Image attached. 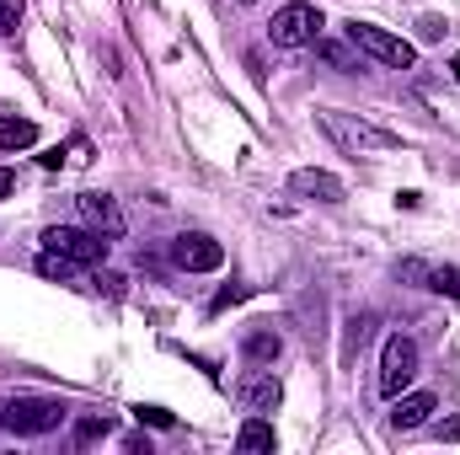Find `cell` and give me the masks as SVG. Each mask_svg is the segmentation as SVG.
Here are the masks:
<instances>
[{"label":"cell","mask_w":460,"mask_h":455,"mask_svg":"<svg viewBox=\"0 0 460 455\" xmlns=\"http://www.w3.org/2000/svg\"><path fill=\"white\" fill-rule=\"evenodd\" d=\"M316 54L332 65V70H358V59H353V49L338 43V38H316Z\"/></svg>","instance_id":"2e32d148"},{"label":"cell","mask_w":460,"mask_h":455,"mask_svg":"<svg viewBox=\"0 0 460 455\" xmlns=\"http://www.w3.org/2000/svg\"><path fill=\"white\" fill-rule=\"evenodd\" d=\"M22 27V0H0V38H11Z\"/></svg>","instance_id":"d6986e66"},{"label":"cell","mask_w":460,"mask_h":455,"mask_svg":"<svg viewBox=\"0 0 460 455\" xmlns=\"http://www.w3.org/2000/svg\"><path fill=\"white\" fill-rule=\"evenodd\" d=\"M32 139H38L32 118H0V150H27Z\"/></svg>","instance_id":"4fadbf2b"},{"label":"cell","mask_w":460,"mask_h":455,"mask_svg":"<svg viewBox=\"0 0 460 455\" xmlns=\"http://www.w3.org/2000/svg\"><path fill=\"white\" fill-rule=\"evenodd\" d=\"M429 290H439V295L460 300V268H429Z\"/></svg>","instance_id":"e0dca14e"},{"label":"cell","mask_w":460,"mask_h":455,"mask_svg":"<svg viewBox=\"0 0 460 455\" xmlns=\"http://www.w3.org/2000/svg\"><path fill=\"white\" fill-rule=\"evenodd\" d=\"M75 434H81V445H92V440H102V434H108V418H81V429H75Z\"/></svg>","instance_id":"44dd1931"},{"label":"cell","mask_w":460,"mask_h":455,"mask_svg":"<svg viewBox=\"0 0 460 455\" xmlns=\"http://www.w3.org/2000/svg\"><path fill=\"white\" fill-rule=\"evenodd\" d=\"M38 273H43V279H54V284H75L81 263H70V257H59V252H43V257H38Z\"/></svg>","instance_id":"5bb4252c"},{"label":"cell","mask_w":460,"mask_h":455,"mask_svg":"<svg viewBox=\"0 0 460 455\" xmlns=\"http://www.w3.org/2000/svg\"><path fill=\"white\" fill-rule=\"evenodd\" d=\"M75 210H81V220L97 230V236H108V241H118L123 236V210H118V199H108V193H81L75 199Z\"/></svg>","instance_id":"ba28073f"},{"label":"cell","mask_w":460,"mask_h":455,"mask_svg":"<svg viewBox=\"0 0 460 455\" xmlns=\"http://www.w3.org/2000/svg\"><path fill=\"white\" fill-rule=\"evenodd\" d=\"M322 129L343 145L348 156H380V150L402 145L391 129H380V123H369V118H358V113H343V108H322Z\"/></svg>","instance_id":"6da1fadb"},{"label":"cell","mask_w":460,"mask_h":455,"mask_svg":"<svg viewBox=\"0 0 460 455\" xmlns=\"http://www.w3.org/2000/svg\"><path fill=\"white\" fill-rule=\"evenodd\" d=\"M241 353H246V364H273V359L284 353V338H279V333H246Z\"/></svg>","instance_id":"7c38bea8"},{"label":"cell","mask_w":460,"mask_h":455,"mask_svg":"<svg viewBox=\"0 0 460 455\" xmlns=\"http://www.w3.org/2000/svg\"><path fill=\"white\" fill-rule=\"evenodd\" d=\"M172 263L188 268V273H215V268L226 263V246H220L215 236H204V230H182V236L172 241Z\"/></svg>","instance_id":"52a82bcc"},{"label":"cell","mask_w":460,"mask_h":455,"mask_svg":"<svg viewBox=\"0 0 460 455\" xmlns=\"http://www.w3.org/2000/svg\"><path fill=\"white\" fill-rule=\"evenodd\" d=\"M65 402L59 397H11L5 407H0V429H11V434H49V429H59L65 424Z\"/></svg>","instance_id":"7a4b0ae2"},{"label":"cell","mask_w":460,"mask_h":455,"mask_svg":"<svg viewBox=\"0 0 460 455\" xmlns=\"http://www.w3.org/2000/svg\"><path fill=\"white\" fill-rule=\"evenodd\" d=\"M391 402H396V407H391V429H402V434H407V429H423L429 413L439 407L434 391H407V397H391Z\"/></svg>","instance_id":"8fae6325"},{"label":"cell","mask_w":460,"mask_h":455,"mask_svg":"<svg viewBox=\"0 0 460 455\" xmlns=\"http://www.w3.org/2000/svg\"><path fill=\"white\" fill-rule=\"evenodd\" d=\"M241 5H252V0H241Z\"/></svg>","instance_id":"cb8c5ba5"},{"label":"cell","mask_w":460,"mask_h":455,"mask_svg":"<svg viewBox=\"0 0 460 455\" xmlns=\"http://www.w3.org/2000/svg\"><path fill=\"white\" fill-rule=\"evenodd\" d=\"M289 193L316 199V204H343V183H338L332 172H322V166H300V172H289Z\"/></svg>","instance_id":"9c48e42d"},{"label":"cell","mask_w":460,"mask_h":455,"mask_svg":"<svg viewBox=\"0 0 460 455\" xmlns=\"http://www.w3.org/2000/svg\"><path fill=\"white\" fill-rule=\"evenodd\" d=\"M16 193V172L11 166H0V199H11Z\"/></svg>","instance_id":"603a6c76"},{"label":"cell","mask_w":460,"mask_h":455,"mask_svg":"<svg viewBox=\"0 0 460 455\" xmlns=\"http://www.w3.org/2000/svg\"><path fill=\"white\" fill-rule=\"evenodd\" d=\"M412 375H418V343L396 333L380 353V397H402L412 386Z\"/></svg>","instance_id":"8992f818"},{"label":"cell","mask_w":460,"mask_h":455,"mask_svg":"<svg viewBox=\"0 0 460 455\" xmlns=\"http://www.w3.org/2000/svg\"><path fill=\"white\" fill-rule=\"evenodd\" d=\"M97 290H108V295H123V279H118V273H97Z\"/></svg>","instance_id":"7402d4cb"},{"label":"cell","mask_w":460,"mask_h":455,"mask_svg":"<svg viewBox=\"0 0 460 455\" xmlns=\"http://www.w3.org/2000/svg\"><path fill=\"white\" fill-rule=\"evenodd\" d=\"M396 279H407V284H429V263H423V257H402V263H396Z\"/></svg>","instance_id":"ac0fdd59"},{"label":"cell","mask_w":460,"mask_h":455,"mask_svg":"<svg viewBox=\"0 0 460 455\" xmlns=\"http://www.w3.org/2000/svg\"><path fill=\"white\" fill-rule=\"evenodd\" d=\"M134 418H139V424H150V429H172V424H177L166 407H134Z\"/></svg>","instance_id":"ffe728a7"},{"label":"cell","mask_w":460,"mask_h":455,"mask_svg":"<svg viewBox=\"0 0 460 455\" xmlns=\"http://www.w3.org/2000/svg\"><path fill=\"white\" fill-rule=\"evenodd\" d=\"M43 252H59V257H70L81 268H97L108 257V236L81 230V226H49L43 230Z\"/></svg>","instance_id":"5b68a950"},{"label":"cell","mask_w":460,"mask_h":455,"mask_svg":"<svg viewBox=\"0 0 460 455\" xmlns=\"http://www.w3.org/2000/svg\"><path fill=\"white\" fill-rule=\"evenodd\" d=\"M235 397L246 402V413H273L284 391H279V380H273V375H262V364H257L252 375H241V386H235Z\"/></svg>","instance_id":"30bf717a"},{"label":"cell","mask_w":460,"mask_h":455,"mask_svg":"<svg viewBox=\"0 0 460 455\" xmlns=\"http://www.w3.org/2000/svg\"><path fill=\"white\" fill-rule=\"evenodd\" d=\"M268 38H273L279 49H305V43H316V38H322V11H316L311 0H289V5L273 11Z\"/></svg>","instance_id":"277c9868"},{"label":"cell","mask_w":460,"mask_h":455,"mask_svg":"<svg viewBox=\"0 0 460 455\" xmlns=\"http://www.w3.org/2000/svg\"><path fill=\"white\" fill-rule=\"evenodd\" d=\"M348 43H353L358 54H369V59L391 65V70H412V59H418V49H412L407 38H396V32L375 27V22H348Z\"/></svg>","instance_id":"3957f363"},{"label":"cell","mask_w":460,"mask_h":455,"mask_svg":"<svg viewBox=\"0 0 460 455\" xmlns=\"http://www.w3.org/2000/svg\"><path fill=\"white\" fill-rule=\"evenodd\" d=\"M235 445H241V451H273V424L246 418V424H241V434H235Z\"/></svg>","instance_id":"9a60e30c"}]
</instances>
